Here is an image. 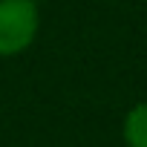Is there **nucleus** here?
I'll return each mask as SVG.
<instances>
[{
	"label": "nucleus",
	"mask_w": 147,
	"mask_h": 147,
	"mask_svg": "<svg viewBox=\"0 0 147 147\" xmlns=\"http://www.w3.org/2000/svg\"><path fill=\"white\" fill-rule=\"evenodd\" d=\"M40 32L38 0H0V58L23 55Z\"/></svg>",
	"instance_id": "nucleus-1"
},
{
	"label": "nucleus",
	"mask_w": 147,
	"mask_h": 147,
	"mask_svg": "<svg viewBox=\"0 0 147 147\" xmlns=\"http://www.w3.org/2000/svg\"><path fill=\"white\" fill-rule=\"evenodd\" d=\"M121 138L127 147H147V101H138L124 113Z\"/></svg>",
	"instance_id": "nucleus-2"
}]
</instances>
